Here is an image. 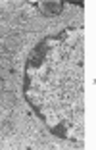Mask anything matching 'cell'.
I'll return each mask as SVG.
<instances>
[{
    "mask_svg": "<svg viewBox=\"0 0 96 150\" xmlns=\"http://www.w3.org/2000/svg\"><path fill=\"white\" fill-rule=\"evenodd\" d=\"M4 50H6L4 46H0V56H2V54H4Z\"/></svg>",
    "mask_w": 96,
    "mask_h": 150,
    "instance_id": "obj_9",
    "label": "cell"
},
{
    "mask_svg": "<svg viewBox=\"0 0 96 150\" xmlns=\"http://www.w3.org/2000/svg\"><path fill=\"white\" fill-rule=\"evenodd\" d=\"M16 94L12 93V91H2L0 93V106H4V108H13L16 106Z\"/></svg>",
    "mask_w": 96,
    "mask_h": 150,
    "instance_id": "obj_3",
    "label": "cell"
},
{
    "mask_svg": "<svg viewBox=\"0 0 96 150\" xmlns=\"http://www.w3.org/2000/svg\"><path fill=\"white\" fill-rule=\"evenodd\" d=\"M13 73V64L8 56H0V79H6Z\"/></svg>",
    "mask_w": 96,
    "mask_h": 150,
    "instance_id": "obj_2",
    "label": "cell"
},
{
    "mask_svg": "<svg viewBox=\"0 0 96 150\" xmlns=\"http://www.w3.org/2000/svg\"><path fill=\"white\" fill-rule=\"evenodd\" d=\"M44 27H46V19H44V18L29 19V29H33V31H42Z\"/></svg>",
    "mask_w": 96,
    "mask_h": 150,
    "instance_id": "obj_5",
    "label": "cell"
},
{
    "mask_svg": "<svg viewBox=\"0 0 96 150\" xmlns=\"http://www.w3.org/2000/svg\"><path fill=\"white\" fill-rule=\"evenodd\" d=\"M4 35H6V25L0 23V37H4Z\"/></svg>",
    "mask_w": 96,
    "mask_h": 150,
    "instance_id": "obj_8",
    "label": "cell"
},
{
    "mask_svg": "<svg viewBox=\"0 0 96 150\" xmlns=\"http://www.w3.org/2000/svg\"><path fill=\"white\" fill-rule=\"evenodd\" d=\"M42 10L46 16H58V13H61V4H58V2H46V4H42Z\"/></svg>",
    "mask_w": 96,
    "mask_h": 150,
    "instance_id": "obj_4",
    "label": "cell"
},
{
    "mask_svg": "<svg viewBox=\"0 0 96 150\" xmlns=\"http://www.w3.org/2000/svg\"><path fill=\"white\" fill-rule=\"evenodd\" d=\"M2 91H4V88H2V81H0V93H2Z\"/></svg>",
    "mask_w": 96,
    "mask_h": 150,
    "instance_id": "obj_10",
    "label": "cell"
},
{
    "mask_svg": "<svg viewBox=\"0 0 96 150\" xmlns=\"http://www.w3.org/2000/svg\"><path fill=\"white\" fill-rule=\"evenodd\" d=\"M21 44H23L21 35H16V33H8L6 39H4V48L8 52H19L21 50Z\"/></svg>",
    "mask_w": 96,
    "mask_h": 150,
    "instance_id": "obj_1",
    "label": "cell"
},
{
    "mask_svg": "<svg viewBox=\"0 0 96 150\" xmlns=\"http://www.w3.org/2000/svg\"><path fill=\"white\" fill-rule=\"evenodd\" d=\"M4 18H6L8 23H19L21 21V16H19L18 12H8V13H4Z\"/></svg>",
    "mask_w": 96,
    "mask_h": 150,
    "instance_id": "obj_6",
    "label": "cell"
},
{
    "mask_svg": "<svg viewBox=\"0 0 96 150\" xmlns=\"http://www.w3.org/2000/svg\"><path fill=\"white\" fill-rule=\"evenodd\" d=\"M2 131H4V133H6V135H8V133H10V131H12V123H8V121H6V123H4V125H2Z\"/></svg>",
    "mask_w": 96,
    "mask_h": 150,
    "instance_id": "obj_7",
    "label": "cell"
}]
</instances>
